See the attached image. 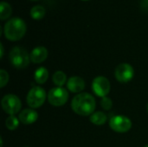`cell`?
Segmentation results:
<instances>
[{
	"mask_svg": "<svg viewBox=\"0 0 148 147\" xmlns=\"http://www.w3.org/2000/svg\"><path fill=\"white\" fill-rule=\"evenodd\" d=\"M72 110L81 116H90L95 113L96 101L94 96L88 93L77 94L71 101Z\"/></svg>",
	"mask_w": 148,
	"mask_h": 147,
	"instance_id": "cell-1",
	"label": "cell"
},
{
	"mask_svg": "<svg viewBox=\"0 0 148 147\" xmlns=\"http://www.w3.org/2000/svg\"><path fill=\"white\" fill-rule=\"evenodd\" d=\"M26 24L19 17H14L6 22L3 27V34L6 39L16 42L23 37L26 33Z\"/></svg>",
	"mask_w": 148,
	"mask_h": 147,
	"instance_id": "cell-2",
	"label": "cell"
},
{
	"mask_svg": "<svg viewBox=\"0 0 148 147\" xmlns=\"http://www.w3.org/2000/svg\"><path fill=\"white\" fill-rule=\"evenodd\" d=\"M9 58L11 65L17 69L27 68L30 62V55L25 49L16 46L11 49L9 54Z\"/></svg>",
	"mask_w": 148,
	"mask_h": 147,
	"instance_id": "cell-3",
	"label": "cell"
},
{
	"mask_svg": "<svg viewBox=\"0 0 148 147\" xmlns=\"http://www.w3.org/2000/svg\"><path fill=\"white\" fill-rule=\"evenodd\" d=\"M47 98L48 95L44 88H42L40 86H36V87H33L29 91L27 94L26 101L30 108L36 109L42 107L44 104Z\"/></svg>",
	"mask_w": 148,
	"mask_h": 147,
	"instance_id": "cell-4",
	"label": "cell"
},
{
	"mask_svg": "<svg viewBox=\"0 0 148 147\" xmlns=\"http://www.w3.org/2000/svg\"><path fill=\"white\" fill-rule=\"evenodd\" d=\"M48 101L53 107H62L69 100V92L62 87H56L49 90L48 94Z\"/></svg>",
	"mask_w": 148,
	"mask_h": 147,
	"instance_id": "cell-5",
	"label": "cell"
},
{
	"mask_svg": "<svg viewBox=\"0 0 148 147\" xmlns=\"http://www.w3.org/2000/svg\"><path fill=\"white\" fill-rule=\"evenodd\" d=\"M1 106L6 113L9 115H15L20 112L22 102L16 95L9 94L3 97L1 101Z\"/></svg>",
	"mask_w": 148,
	"mask_h": 147,
	"instance_id": "cell-6",
	"label": "cell"
},
{
	"mask_svg": "<svg viewBox=\"0 0 148 147\" xmlns=\"http://www.w3.org/2000/svg\"><path fill=\"white\" fill-rule=\"evenodd\" d=\"M109 126L115 133H127L132 128V121L124 115H114L109 120Z\"/></svg>",
	"mask_w": 148,
	"mask_h": 147,
	"instance_id": "cell-7",
	"label": "cell"
},
{
	"mask_svg": "<svg viewBox=\"0 0 148 147\" xmlns=\"http://www.w3.org/2000/svg\"><path fill=\"white\" fill-rule=\"evenodd\" d=\"M92 89L97 96L103 98L109 94L111 89V85L109 81L106 77L100 75L93 80Z\"/></svg>",
	"mask_w": 148,
	"mask_h": 147,
	"instance_id": "cell-8",
	"label": "cell"
},
{
	"mask_svg": "<svg viewBox=\"0 0 148 147\" xmlns=\"http://www.w3.org/2000/svg\"><path fill=\"white\" fill-rule=\"evenodd\" d=\"M134 75V68L128 63H121L114 71L115 79L121 83H127L130 81Z\"/></svg>",
	"mask_w": 148,
	"mask_h": 147,
	"instance_id": "cell-9",
	"label": "cell"
},
{
	"mask_svg": "<svg viewBox=\"0 0 148 147\" xmlns=\"http://www.w3.org/2000/svg\"><path fill=\"white\" fill-rule=\"evenodd\" d=\"M67 88L75 94L82 93L85 88V81L80 76H72L67 81Z\"/></svg>",
	"mask_w": 148,
	"mask_h": 147,
	"instance_id": "cell-10",
	"label": "cell"
},
{
	"mask_svg": "<svg viewBox=\"0 0 148 147\" xmlns=\"http://www.w3.org/2000/svg\"><path fill=\"white\" fill-rule=\"evenodd\" d=\"M20 122L23 125H30L35 123L38 119V113L32 108H26L18 114Z\"/></svg>",
	"mask_w": 148,
	"mask_h": 147,
	"instance_id": "cell-11",
	"label": "cell"
},
{
	"mask_svg": "<svg viewBox=\"0 0 148 147\" xmlns=\"http://www.w3.org/2000/svg\"><path fill=\"white\" fill-rule=\"evenodd\" d=\"M48 49L43 46H38L32 49L30 53V62L36 64L44 62L48 57Z\"/></svg>",
	"mask_w": 148,
	"mask_h": 147,
	"instance_id": "cell-12",
	"label": "cell"
},
{
	"mask_svg": "<svg viewBox=\"0 0 148 147\" xmlns=\"http://www.w3.org/2000/svg\"><path fill=\"white\" fill-rule=\"evenodd\" d=\"M34 79H35V81L37 84H39V85L44 84L49 79V71H48V69L46 68H44V67L38 68L34 73Z\"/></svg>",
	"mask_w": 148,
	"mask_h": 147,
	"instance_id": "cell-13",
	"label": "cell"
},
{
	"mask_svg": "<svg viewBox=\"0 0 148 147\" xmlns=\"http://www.w3.org/2000/svg\"><path fill=\"white\" fill-rule=\"evenodd\" d=\"M107 120H108V117H107L106 113H104L103 112H101V111L95 112L93 114L90 115V118H89L90 122L95 126H102L103 124L106 123Z\"/></svg>",
	"mask_w": 148,
	"mask_h": 147,
	"instance_id": "cell-14",
	"label": "cell"
},
{
	"mask_svg": "<svg viewBox=\"0 0 148 147\" xmlns=\"http://www.w3.org/2000/svg\"><path fill=\"white\" fill-rule=\"evenodd\" d=\"M52 81H53V83L56 87H62L64 84H67V81H68L66 74L61 70H58L56 73H54Z\"/></svg>",
	"mask_w": 148,
	"mask_h": 147,
	"instance_id": "cell-15",
	"label": "cell"
},
{
	"mask_svg": "<svg viewBox=\"0 0 148 147\" xmlns=\"http://www.w3.org/2000/svg\"><path fill=\"white\" fill-rule=\"evenodd\" d=\"M12 13V9L7 2H1L0 3V18L2 21L8 19Z\"/></svg>",
	"mask_w": 148,
	"mask_h": 147,
	"instance_id": "cell-16",
	"label": "cell"
},
{
	"mask_svg": "<svg viewBox=\"0 0 148 147\" xmlns=\"http://www.w3.org/2000/svg\"><path fill=\"white\" fill-rule=\"evenodd\" d=\"M45 8L42 5H36L30 10V16L35 20H40L43 18L45 15Z\"/></svg>",
	"mask_w": 148,
	"mask_h": 147,
	"instance_id": "cell-17",
	"label": "cell"
},
{
	"mask_svg": "<svg viewBox=\"0 0 148 147\" xmlns=\"http://www.w3.org/2000/svg\"><path fill=\"white\" fill-rule=\"evenodd\" d=\"M19 122H20L19 119L16 118L15 115H10V116L6 119V120H5V126H6L9 130L13 131V130H16V129L18 127Z\"/></svg>",
	"mask_w": 148,
	"mask_h": 147,
	"instance_id": "cell-18",
	"label": "cell"
},
{
	"mask_svg": "<svg viewBox=\"0 0 148 147\" xmlns=\"http://www.w3.org/2000/svg\"><path fill=\"white\" fill-rule=\"evenodd\" d=\"M9 81V74L4 69H0V88H4Z\"/></svg>",
	"mask_w": 148,
	"mask_h": 147,
	"instance_id": "cell-19",
	"label": "cell"
},
{
	"mask_svg": "<svg viewBox=\"0 0 148 147\" xmlns=\"http://www.w3.org/2000/svg\"><path fill=\"white\" fill-rule=\"evenodd\" d=\"M101 107L104 109V110H110L113 107V101L110 98H108V96L106 97H103L101 98Z\"/></svg>",
	"mask_w": 148,
	"mask_h": 147,
	"instance_id": "cell-20",
	"label": "cell"
},
{
	"mask_svg": "<svg viewBox=\"0 0 148 147\" xmlns=\"http://www.w3.org/2000/svg\"><path fill=\"white\" fill-rule=\"evenodd\" d=\"M141 8L144 10L148 11V0H142V2H141Z\"/></svg>",
	"mask_w": 148,
	"mask_h": 147,
	"instance_id": "cell-21",
	"label": "cell"
},
{
	"mask_svg": "<svg viewBox=\"0 0 148 147\" xmlns=\"http://www.w3.org/2000/svg\"><path fill=\"white\" fill-rule=\"evenodd\" d=\"M0 49H1V55H0V58L2 59L3 56V44L1 43L0 44Z\"/></svg>",
	"mask_w": 148,
	"mask_h": 147,
	"instance_id": "cell-22",
	"label": "cell"
},
{
	"mask_svg": "<svg viewBox=\"0 0 148 147\" xmlns=\"http://www.w3.org/2000/svg\"><path fill=\"white\" fill-rule=\"evenodd\" d=\"M147 113H148V104H147Z\"/></svg>",
	"mask_w": 148,
	"mask_h": 147,
	"instance_id": "cell-23",
	"label": "cell"
},
{
	"mask_svg": "<svg viewBox=\"0 0 148 147\" xmlns=\"http://www.w3.org/2000/svg\"><path fill=\"white\" fill-rule=\"evenodd\" d=\"M144 147H148V145H147V146H144Z\"/></svg>",
	"mask_w": 148,
	"mask_h": 147,
	"instance_id": "cell-24",
	"label": "cell"
},
{
	"mask_svg": "<svg viewBox=\"0 0 148 147\" xmlns=\"http://www.w3.org/2000/svg\"><path fill=\"white\" fill-rule=\"evenodd\" d=\"M83 1H86V0H83Z\"/></svg>",
	"mask_w": 148,
	"mask_h": 147,
	"instance_id": "cell-25",
	"label": "cell"
}]
</instances>
